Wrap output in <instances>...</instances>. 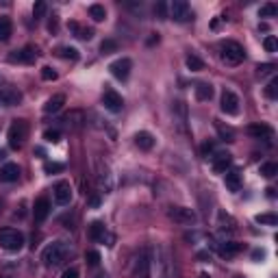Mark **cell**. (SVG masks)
I'll return each mask as SVG.
<instances>
[{"mask_svg":"<svg viewBox=\"0 0 278 278\" xmlns=\"http://www.w3.org/2000/svg\"><path fill=\"white\" fill-rule=\"evenodd\" d=\"M172 115H174V126L180 135H187L189 133V111H187V104L183 100H176L174 106H172Z\"/></svg>","mask_w":278,"mask_h":278,"instance_id":"cell-5","label":"cell"},{"mask_svg":"<svg viewBox=\"0 0 278 278\" xmlns=\"http://www.w3.org/2000/svg\"><path fill=\"white\" fill-rule=\"evenodd\" d=\"M66 104V96L63 94H54L52 98H48V103L44 104V113H59Z\"/></svg>","mask_w":278,"mask_h":278,"instance_id":"cell-24","label":"cell"},{"mask_svg":"<svg viewBox=\"0 0 278 278\" xmlns=\"http://www.w3.org/2000/svg\"><path fill=\"white\" fill-rule=\"evenodd\" d=\"M243 250L242 243H235V242H224V243H217V254L224 259H230L235 254H239Z\"/></svg>","mask_w":278,"mask_h":278,"instance_id":"cell-22","label":"cell"},{"mask_svg":"<svg viewBox=\"0 0 278 278\" xmlns=\"http://www.w3.org/2000/svg\"><path fill=\"white\" fill-rule=\"evenodd\" d=\"M200 150H202V156L213 155V150H215V143H213V141H205V143H202Z\"/></svg>","mask_w":278,"mask_h":278,"instance_id":"cell-47","label":"cell"},{"mask_svg":"<svg viewBox=\"0 0 278 278\" xmlns=\"http://www.w3.org/2000/svg\"><path fill=\"white\" fill-rule=\"evenodd\" d=\"M224 183H226V187L230 189V191H239L242 189V172L239 170H226L224 172Z\"/></svg>","mask_w":278,"mask_h":278,"instance_id":"cell-23","label":"cell"},{"mask_svg":"<svg viewBox=\"0 0 278 278\" xmlns=\"http://www.w3.org/2000/svg\"><path fill=\"white\" fill-rule=\"evenodd\" d=\"M89 17H91L94 22H104L106 9L103 7V4H91V7H89Z\"/></svg>","mask_w":278,"mask_h":278,"instance_id":"cell-31","label":"cell"},{"mask_svg":"<svg viewBox=\"0 0 278 278\" xmlns=\"http://www.w3.org/2000/svg\"><path fill=\"white\" fill-rule=\"evenodd\" d=\"M59 57L63 59H70V61H78V50L76 48H70V46H61V48L57 50Z\"/></svg>","mask_w":278,"mask_h":278,"instance_id":"cell-34","label":"cell"},{"mask_svg":"<svg viewBox=\"0 0 278 278\" xmlns=\"http://www.w3.org/2000/svg\"><path fill=\"white\" fill-rule=\"evenodd\" d=\"M150 270H155L156 278H174L172 272V259H170V250L165 245L156 243L150 252Z\"/></svg>","mask_w":278,"mask_h":278,"instance_id":"cell-1","label":"cell"},{"mask_svg":"<svg viewBox=\"0 0 278 278\" xmlns=\"http://www.w3.org/2000/svg\"><path fill=\"white\" fill-rule=\"evenodd\" d=\"M70 254H72L70 243L52 242V243H48L44 248V252H41V261H44V265H48V267H57V265H61L63 261H68Z\"/></svg>","mask_w":278,"mask_h":278,"instance_id":"cell-2","label":"cell"},{"mask_svg":"<svg viewBox=\"0 0 278 278\" xmlns=\"http://www.w3.org/2000/svg\"><path fill=\"white\" fill-rule=\"evenodd\" d=\"M274 63H263V66H259L257 70H259V76H267V74H272L274 72Z\"/></svg>","mask_w":278,"mask_h":278,"instance_id":"cell-46","label":"cell"},{"mask_svg":"<svg viewBox=\"0 0 278 278\" xmlns=\"http://www.w3.org/2000/svg\"><path fill=\"white\" fill-rule=\"evenodd\" d=\"M215 128H217V133H220L222 141H235V131L230 126H224L222 122H215Z\"/></svg>","mask_w":278,"mask_h":278,"instance_id":"cell-32","label":"cell"},{"mask_svg":"<svg viewBox=\"0 0 278 278\" xmlns=\"http://www.w3.org/2000/svg\"><path fill=\"white\" fill-rule=\"evenodd\" d=\"M44 139L46 141H50V143H57L59 139H61V133H59L57 128H48V131L44 133Z\"/></svg>","mask_w":278,"mask_h":278,"instance_id":"cell-42","label":"cell"},{"mask_svg":"<svg viewBox=\"0 0 278 278\" xmlns=\"http://www.w3.org/2000/svg\"><path fill=\"white\" fill-rule=\"evenodd\" d=\"M118 50V41L115 39H104L103 44H100V52L103 54H111V52H115Z\"/></svg>","mask_w":278,"mask_h":278,"instance_id":"cell-39","label":"cell"},{"mask_svg":"<svg viewBox=\"0 0 278 278\" xmlns=\"http://www.w3.org/2000/svg\"><path fill=\"white\" fill-rule=\"evenodd\" d=\"M168 217L174 220L176 224H196L198 215L193 208L189 207H170L168 208Z\"/></svg>","mask_w":278,"mask_h":278,"instance_id":"cell-7","label":"cell"},{"mask_svg":"<svg viewBox=\"0 0 278 278\" xmlns=\"http://www.w3.org/2000/svg\"><path fill=\"white\" fill-rule=\"evenodd\" d=\"M89 237L94 239V242H98V243H104V242H111V239H113L109 233H106L103 222H94V224L89 226Z\"/></svg>","mask_w":278,"mask_h":278,"instance_id":"cell-18","label":"cell"},{"mask_svg":"<svg viewBox=\"0 0 278 278\" xmlns=\"http://www.w3.org/2000/svg\"><path fill=\"white\" fill-rule=\"evenodd\" d=\"M63 170H66V165H63V163H46L44 165L46 174H57V172H63Z\"/></svg>","mask_w":278,"mask_h":278,"instance_id":"cell-43","label":"cell"},{"mask_svg":"<svg viewBox=\"0 0 278 278\" xmlns=\"http://www.w3.org/2000/svg\"><path fill=\"white\" fill-rule=\"evenodd\" d=\"M24 245V235L17 228H0V248L7 252H17Z\"/></svg>","mask_w":278,"mask_h":278,"instance_id":"cell-3","label":"cell"},{"mask_svg":"<svg viewBox=\"0 0 278 278\" xmlns=\"http://www.w3.org/2000/svg\"><path fill=\"white\" fill-rule=\"evenodd\" d=\"M193 94H196V100L207 103V100L213 98V87L208 85V83H198V85L193 87Z\"/></svg>","mask_w":278,"mask_h":278,"instance_id":"cell-28","label":"cell"},{"mask_svg":"<svg viewBox=\"0 0 278 278\" xmlns=\"http://www.w3.org/2000/svg\"><path fill=\"white\" fill-rule=\"evenodd\" d=\"M46 11H48V4L44 2V0H37L33 4V17L35 20H41V17L46 16Z\"/></svg>","mask_w":278,"mask_h":278,"instance_id":"cell-36","label":"cell"},{"mask_svg":"<svg viewBox=\"0 0 278 278\" xmlns=\"http://www.w3.org/2000/svg\"><path fill=\"white\" fill-rule=\"evenodd\" d=\"M103 104H104L106 111H111V113H120L122 106H124V98L115 89H106L104 96H103Z\"/></svg>","mask_w":278,"mask_h":278,"instance_id":"cell-11","label":"cell"},{"mask_svg":"<svg viewBox=\"0 0 278 278\" xmlns=\"http://www.w3.org/2000/svg\"><path fill=\"white\" fill-rule=\"evenodd\" d=\"M135 143H137V148L139 150H152L155 148V137L150 135L148 131H139L137 135H135Z\"/></svg>","mask_w":278,"mask_h":278,"instance_id":"cell-26","label":"cell"},{"mask_svg":"<svg viewBox=\"0 0 278 278\" xmlns=\"http://www.w3.org/2000/svg\"><path fill=\"white\" fill-rule=\"evenodd\" d=\"M20 176V168L16 163H4L0 168V183H16Z\"/></svg>","mask_w":278,"mask_h":278,"instance_id":"cell-21","label":"cell"},{"mask_svg":"<svg viewBox=\"0 0 278 278\" xmlns=\"http://www.w3.org/2000/svg\"><path fill=\"white\" fill-rule=\"evenodd\" d=\"M48 215H50V200H48V198H37L35 207H33L35 222H44Z\"/></svg>","mask_w":278,"mask_h":278,"instance_id":"cell-19","label":"cell"},{"mask_svg":"<svg viewBox=\"0 0 278 278\" xmlns=\"http://www.w3.org/2000/svg\"><path fill=\"white\" fill-rule=\"evenodd\" d=\"M265 98H270V100L278 98V78H272L270 85L265 87Z\"/></svg>","mask_w":278,"mask_h":278,"instance_id":"cell-37","label":"cell"},{"mask_svg":"<svg viewBox=\"0 0 278 278\" xmlns=\"http://www.w3.org/2000/svg\"><path fill=\"white\" fill-rule=\"evenodd\" d=\"M170 16L176 22H187V20H191V9H189V4L185 0H174L170 4Z\"/></svg>","mask_w":278,"mask_h":278,"instance_id":"cell-12","label":"cell"},{"mask_svg":"<svg viewBox=\"0 0 278 278\" xmlns=\"http://www.w3.org/2000/svg\"><path fill=\"white\" fill-rule=\"evenodd\" d=\"M254 220H257V224H263V226H276L278 224L276 213H259Z\"/></svg>","mask_w":278,"mask_h":278,"instance_id":"cell-30","label":"cell"},{"mask_svg":"<svg viewBox=\"0 0 278 278\" xmlns=\"http://www.w3.org/2000/svg\"><path fill=\"white\" fill-rule=\"evenodd\" d=\"M26 135H29V124H26L24 120H16V122L9 126V146H11L13 150L22 148Z\"/></svg>","mask_w":278,"mask_h":278,"instance_id":"cell-6","label":"cell"},{"mask_svg":"<svg viewBox=\"0 0 278 278\" xmlns=\"http://www.w3.org/2000/svg\"><path fill=\"white\" fill-rule=\"evenodd\" d=\"M137 278H152V270H150V252L141 250L137 259Z\"/></svg>","mask_w":278,"mask_h":278,"instance_id":"cell-17","label":"cell"},{"mask_svg":"<svg viewBox=\"0 0 278 278\" xmlns=\"http://www.w3.org/2000/svg\"><path fill=\"white\" fill-rule=\"evenodd\" d=\"M265 191H267V196H270V198H274V196H276V189H274V187H267Z\"/></svg>","mask_w":278,"mask_h":278,"instance_id":"cell-51","label":"cell"},{"mask_svg":"<svg viewBox=\"0 0 278 278\" xmlns=\"http://www.w3.org/2000/svg\"><path fill=\"white\" fill-rule=\"evenodd\" d=\"M233 278H243V276H233Z\"/></svg>","mask_w":278,"mask_h":278,"instance_id":"cell-53","label":"cell"},{"mask_svg":"<svg viewBox=\"0 0 278 278\" xmlns=\"http://www.w3.org/2000/svg\"><path fill=\"white\" fill-rule=\"evenodd\" d=\"M61 122H63V126L70 128V131H78V128L87 122V118H85V113H83V111L74 109V111H70L68 115H63Z\"/></svg>","mask_w":278,"mask_h":278,"instance_id":"cell-15","label":"cell"},{"mask_svg":"<svg viewBox=\"0 0 278 278\" xmlns=\"http://www.w3.org/2000/svg\"><path fill=\"white\" fill-rule=\"evenodd\" d=\"M261 174L265 176V178H274V176L278 174V163H274V161H270V163H263L261 165Z\"/></svg>","mask_w":278,"mask_h":278,"instance_id":"cell-35","label":"cell"},{"mask_svg":"<svg viewBox=\"0 0 278 278\" xmlns=\"http://www.w3.org/2000/svg\"><path fill=\"white\" fill-rule=\"evenodd\" d=\"M20 103H22V91L20 89H16V87H11V85L0 87V104L16 106V104H20Z\"/></svg>","mask_w":278,"mask_h":278,"instance_id":"cell-10","label":"cell"},{"mask_svg":"<svg viewBox=\"0 0 278 278\" xmlns=\"http://www.w3.org/2000/svg\"><path fill=\"white\" fill-rule=\"evenodd\" d=\"M0 278H2V276H0Z\"/></svg>","mask_w":278,"mask_h":278,"instance_id":"cell-54","label":"cell"},{"mask_svg":"<svg viewBox=\"0 0 278 278\" xmlns=\"http://www.w3.org/2000/svg\"><path fill=\"white\" fill-rule=\"evenodd\" d=\"M263 48H265L267 52H276V50H278V41H276V37H274V35H267L265 39H263Z\"/></svg>","mask_w":278,"mask_h":278,"instance_id":"cell-40","label":"cell"},{"mask_svg":"<svg viewBox=\"0 0 278 278\" xmlns=\"http://www.w3.org/2000/svg\"><path fill=\"white\" fill-rule=\"evenodd\" d=\"M52 196H54V202L61 207H66L72 202V185L68 183V180H61V183L54 185L52 189Z\"/></svg>","mask_w":278,"mask_h":278,"instance_id":"cell-9","label":"cell"},{"mask_svg":"<svg viewBox=\"0 0 278 278\" xmlns=\"http://www.w3.org/2000/svg\"><path fill=\"white\" fill-rule=\"evenodd\" d=\"M85 261L89 263L91 267L100 265V252H96V250H87V254H85Z\"/></svg>","mask_w":278,"mask_h":278,"instance_id":"cell-41","label":"cell"},{"mask_svg":"<svg viewBox=\"0 0 278 278\" xmlns=\"http://www.w3.org/2000/svg\"><path fill=\"white\" fill-rule=\"evenodd\" d=\"M111 70V74H113L118 81H126L128 76H131V70H133V61L128 57H122V59H118V61H113L109 66Z\"/></svg>","mask_w":278,"mask_h":278,"instance_id":"cell-8","label":"cell"},{"mask_svg":"<svg viewBox=\"0 0 278 278\" xmlns=\"http://www.w3.org/2000/svg\"><path fill=\"white\" fill-rule=\"evenodd\" d=\"M63 278H78V270L76 267H68V270L63 272Z\"/></svg>","mask_w":278,"mask_h":278,"instance_id":"cell-48","label":"cell"},{"mask_svg":"<svg viewBox=\"0 0 278 278\" xmlns=\"http://www.w3.org/2000/svg\"><path fill=\"white\" fill-rule=\"evenodd\" d=\"M230 163H233V156L228 152H217V155H213V161H211L215 174H224L230 168Z\"/></svg>","mask_w":278,"mask_h":278,"instance_id":"cell-16","label":"cell"},{"mask_svg":"<svg viewBox=\"0 0 278 278\" xmlns=\"http://www.w3.org/2000/svg\"><path fill=\"white\" fill-rule=\"evenodd\" d=\"M37 59V50L33 46H26L22 50H16V52L9 54V61L11 63H35Z\"/></svg>","mask_w":278,"mask_h":278,"instance_id":"cell-14","label":"cell"},{"mask_svg":"<svg viewBox=\"0 0 278 278\" xmlns=\"http://www.w3.org/2000/svg\"><path fill=\"white\" fill-rule=\"evenodd\" d=\"M87 202H89V207H94V208H96V207H100V196H91Z\"/></svg>","mask_w":278,"mask_h":278,"instance_id":"cell-49","label":"cell"},{"mask_svg":"<svg viewBox=\"0 0 278 278\" xmlns=\"http://www.w3.org/2000/svg\"><path fill=\"white\" fill-rule=\"evenodd\" d=\"M222 111H224L226 115H237L239 113V98H237L235 91L226 89L224 94H222Z\"/></svg>","mask_w":278,"mask_h":278,"instance_id":"cell-13","label":"cell"},{"mask_svg":"<svg viewBox=\"0 0 278 278\" xmlns=\"http://www.w3.org/2000/svg\"><path fill=\"white\" fill-rule=\"evenodd\" d=\"M276 13H278V7H276V4H274V2H267V4H263V7H261L259 16H261V17H274Z\"/></svg>","mask_w":278,"mask_h":278,"instance_id":"cell-38","label":"cell"},{"mask_svg":"<svg viewBox=\"0 0 278 278\" xmlns=\"http://www.w3.org/2000/svg\"><path fill=\"white\" fill-rule=\"evenodd\" d=\"M96 278H109V276H106V274H98V276H96Z\"/></svg>","mask_w":278,"mask_h":278,"instance_id":"cell-52","label":"cell"},{"mask_svg":"<svg viewBox=\"0 0 278 278\" xmlns=\"http://www.w3.org/2000/svg\"><path fill=\"white\" fill-rule=\"evenodd\" d=\"M68 29L72 31V33L76 35L78 39H83V41H89L91 37H94V29H89V26H81L78 22H70Z\"/></svg>","mask_w":278,"mask_h":278,"instance_id":"cell-25","label":"cell"},{"mask_svg":"<svg viewBox=\"0 0 278 278\" xmlns=\"http://www.w3.org/2000/svg\"><path fill=\"white\" fill-rule=\"evenodd\" d=\"M248 135L254 137V139H272L274 137V131H272L267 124H250Z\"/></svg>","mask_w":278,"mask_h":278,"instance_id":"cell-20","label":"cell"},{"mask_svg":"<svg viewBox=\"0 0 278 278\" xmlns=\"http://www.w3.org/2000/svg\"><path fill=\"white\" fill-rule=\"evenodd\" d=\"M243 59H245V52L237 41H226V44L222 46V61H224L226 66H239Z\"/></svg>","mask_w":278,"mask_h":278,"instance_id":"cell-4","label":"cell"},{"mask_svg":"<svg viewBox=\"0 0 278 278\" xmlns=\"http://www.w3.org/2000/svg\"><path fill=\"white\" fill-rule=\"evenodd\" d=\"M185 63H187V68L191 70V72H200V70H205V61H202L200 57H196V54H189V57L185 59Z\"/></svg>","mask_w":278,"mask_h":278,"instance_id":"cell-33","label":"cell"},{"mask_svg":"<svg viewBox=\"0 0 278 278\" xmlns=\"http://www.w3.org/2000/svg\"><path fill=\"white\" fill-rule=\"evenodd\" d=\"M11 31H13V24L7 16H0V41H7L11 37Z\"/></svg>","mask_w":278,"mask_h":278,"instance_id":"cell-29","label":"cell"},{"mask_svg":"<svg viewBox=\"0 0 278 278\" xmlns=\"http://www.w3.org/2000/svg\"><path fill=\"white\" fill-rule=\"evenodd\" d=\"M41 78H44V81H57V72L46 66V68H41Z\"/></svg>","mask_w":278,"mask_h":278,"instance_id":"cell-44","label":"cell"},{"mask_svg":"<svg viewBox=\"0 0 278 278\" xmlns=\"http://www.w3.org/2000/svg\"><path fill=\"white\" fill-rule=\"evenodd\" d=\"M263 257H265V250H254L252 252V259H257V261L259 259H263Z\"/></svg>","mask_w":278,"mask_h":278,"instance_id":"cell-50","label":"cell"},{"mask_svg":"<svg viewBox=\"0 0 278 278\" xmlns=\"http://www.w3.org/2000/svg\"><path fill=\"white\" fill-rule=\"evenodd\" d=\"M98 187L103 189V193H109L111 189H113V178H111V174H109V170H103V165H100V170H98Z\"/></svg>","mask_w":278,"mask_h":278,"instance_id":"cell-27","label":"cell"},{"mask_svg":"<svg viewBox=\"0 0 278 278\" xmlns=\"http://www.w3.org/2000/svg\"><path fill=\"white\" fill-rule=\"evenodd\" d=\"M155 13L161 17V20H165V17H168V4H165V2H156Z\"/></svg>","mask_w":278,"mask_h":278,"instance_id":"cell-45","label":"cell"}]
</instances>
